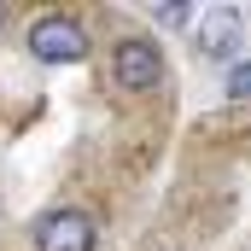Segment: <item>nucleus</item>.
<instances>
[{"label": "nucleus", "mask_w": 251, "mask_h": 251, "mask_svg": "<svg viewBox=\"0 0 251 251\" xmlns=\"http://www.w3.org/2000/svg\"><path fill=\"white\" fill-rule=\"evenodd\" d=\"M222 94H228V100H251V59H234V64H228Z\"/></svg>", "instance_id": "obj_5"}, {"label": "nucleus", "mask_w": 251, "mask_h": 251, "mask_svg": "<svg viewBox=\"0 0 251 251\" xmlns=\"http://www.w3.org/2000/svg\"><path fill=\"white\" fill-rule=\"evenodd\" d=\"M240 35H246V12H240V6H210V18H204V29H199V53L210 64H234Z\"/></svg>", "instance_id": "obj_4"}, {"label": "nucleus", "mask_w": 251, "mask_h": 251, "mask_svg": "<svg viewBox=\"0 0 251 251\" xmlns=\"http://www.w3.org/2000/svg\"><path fill=\"white\" fill-rule=\"evenodd\" d=\"M24 47H29V59L47 64V70H59V64H82V59H88V29H82L76 18H64V12H47V18L29 24Z\"/></svg>", "instance_id": "obj_1"}, {"label": "nucleus", "mask_w": 251, "mask_h": 251, "mask_svg": "<svg viewBox=\"0 0 251 251\" xmlns=\"http://www.w3.org/2000/svg\"><path fill=\"white\" fill-rule=\"evenodd\" d=\"M0 24H6V6H0Z\"/></svg>", "instance_id": "obj_7"}, {"label": "nucleus", "mask_w": 251, "mask_h": 251, "mask_svg": "<svg viewBox=\"0 0 251 251\" xmlns=\"http://www.w3.org/2000/svg\"><path fill=\"white\" fill-rule=\"evenodd\" d=\"M152 18H158V24H187L193 12H187V6H158V12H152Z\"/></svg>", "instance_id": "obj_6"}, {"label": "nucleus", "mask_w": 251, "mask_h": 251, "mask_svg": "<svg viewBox=\"0 0 251 251\" xmlns=\"http://www.w3.org/2000/svg\"><path fill=\"white\" fill-rule=\"evenodd\" d=\"M100 246V222L76 204L64 210H41L35 216V251H94Z\"/></svg>", "instance_id": "obj_3"}, {"label": "nucleus", "mask_w": 251, "mask_h": 251, "mask_svg": "<svg viewBox=\"0 0 251 251\" xmlns=\"http://www.w3.org/2000/svg\"><path fill=\"white\" fill-rule=\"evenodd\" d=\"M111 82H117L123 94H152V88H164V53H158V41H152V35H123V41L111 47Z\"/></svg>", "instance_id": "obj_2"}]
</instances>
